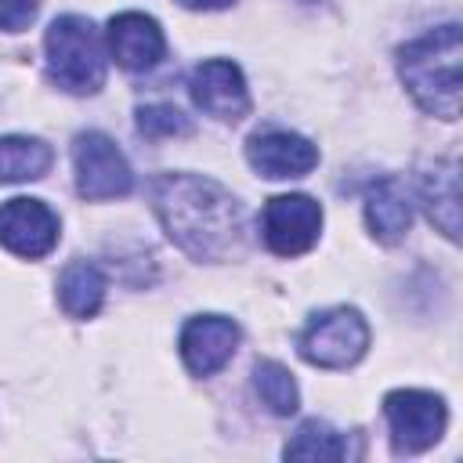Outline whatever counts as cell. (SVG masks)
<instances>
[{"label":"cell","mask_w":463,"mask_h":463,"mask_svg":"<svg viewBox=\"0 0 463 463\" xmlns=\"http://www.w3.org/2000/svg\"><path fill=\"white\" fill-rule=\"evenodd\" d=\"M152 210L166 235L195 260H221L239 246L242 206L228 188L199 174H159Z\"/></svg>","instance_id":"1"},{"label":"cell","mask_w":463,"mask_h":463,"mask_svg":"<svg viewBox=\"0 0 463 463\" xmlns=\"http://www.w3.org/2000/svg\"><path fill=\"white\" fill-rule=\"evenodd\" d=\"M459 54L463 40L456 22L438 25L398 51V76L412 101L449 123L459 116Z\"/></svg>","instance_id":"2"},{"label":"cell","mask_w":463,"mask_h":463,"mask_svg":"<svg viewBox=\"0 0 463 463\" xmlns=\"http://www.w3.org/2000/svg\"><path fill=\"white\" fill-rule=\"evenodd\" d=\"M47 76L69 94H98L105 83V51L98 29L80 14H61L43 36Z\"/></svg>","instance_id":"3"},{"label":"cell","mask_w":463,"mask_h":463,"mask_svg":"<svg viewBox=\"0 0 463 463\" xmlns=\"http://www.w3.org/2000/svg\"><path fill=\"white\" fill-rule=\"evenodd\" d=\"M300 358L322 369H347L354 365L365 347H369V326L354 307H329L322 315H315L300 340Z\"/></svg>","instance_id":"4"},{"label":"cell","mask_w":463,"mask_h":463,"mask_svg":"<svg viewBox=\"0 0 463 463\" xmlns=\"http://www.w3.org/2000/svg\"><path fill=\"white\" fill-rule=\"evenodd\" d=\"M72 166L83 199H119L134 184L130 163L123 159L116 141L101 130H87L72 141Z\"/></svg>","instance_id":"5"},{"label":"cell","mask_w":463,"mask_h":463,"mask_svg":"<svg viewBox=\"0 0 463 463\" xmlns=\"http://www.w3.org/2000/svg\"><path fill=\"white\" fill-rule=\"evenodd\" d=\"M383 416L391 427V441L398 452H423L430 449L445 430V402L430 391L398 387L383 398Z\"/></svg>","instance_id":"6"},{"label":"cell","mask_w":463,"mask_h":463,"mask_svg":"<svg viewBox=\"0 0 463 463\" xmlns=\"http://www.w3.org/2000/svg\"><path fill=\"white\" fill-rule=\"evenodd\" d=\"M322 232V206L311 195H275L264 203L260 235L271 253L297 257L318 242Z\"/></svg>","instance_id":"7"},{"label":"cell","mask_w":463,"mask_h":463,"mask_svg":"<svg viewBox=\"0 0 463 463\" xmlns=\"http://www.w3.org/2000/svg\"><path fill=\"white\" fill-rule=\"evenodd\" d=\"M58 242V217L40 199H7L0 206V246H7L18 257H47Z\"/></svg>","instance_id":"8"},{"label":"cell","mask_w":463,"mask_h":463,"mask_svg":"<svg viewBox=\"0 0 463 463\" xmlns=\"http://www.w3.org/2000/svg\"><path fill=\"white\" fill-rule=\"evenodd\" d=\"M188 94L213 119H242L246 109H250L246 80H242L239 65L228 61V58L199 61L188 76Z\"/></svg>","instance_id":"9"},{"label":"cell","mask_w":463,"mask_h":463,"mask_svg":"<svg viewBox=\"0 0 463 463\" xmlns=\"http://www.w3.org/2000/svg\"><path fill=\"white\" fill-rule=\"evenodd\" d=\"M246 159L260 177L286 181L311 174L318 163V148L293 130H260L246 141Z\"/></svg>","instance_id":"10"},{"label":"cell","mask_w":463,"mask_h":463,"mask_svg":"<svg viewBox=\"0 0 463 463\" xmlns=\"http://www.w3.org/2000/svg\"><path fill=\"white\" fill-rule=\"evenodd\" d=\"M239 344V326L224 315H195L181 329V358L192 376L217 373Z\"/></svg>","instance_id":"11"},{"label":"cell","mask_w":463,"mask_h":463,"mask_svg":"<svg viewBox=\"0 0 463 463\" xmlns=\"http://www.w3.org/2000/svg\"><path fill=\"white\" fill-rule=\"evenodd\" d=\"M109 51L116 58V65H123L127 72H145L152 65H159L163 51H166V40H163V29L156 18L141 14V11H123L109 22Z\"/></svg>","instance_id":"12"},{"label":"cell","mask_w":463,"mask_h":463,"mask_svg":"<svg viewBox=\"0 0 463 463\" xmlns=\"http://www.w3.org/2000/svg\"><path fill=\"white\" fill-rule=\"evenodd\" d=\"M420 203L430 224L445 239H459V166L456 159H434L420 174Z\"/></svg>","instance_id":"13"},{"label":"cell","mask_w":463,"mask_h":463,"mask_svg":"<svg viewBox=\"0 0 463 463\" xmlns=\"http://www.w3.org/2000/svg\"><path fill=\"white\" fill-rule=\"evenodd\" d=\"M365 224L387 246L405 239V232L412 224V203H409V192L398 177H380V181L369 184V192H365Z\"/></svg>","instance_id":"14"},{"label":"cell","mask_w":463,"mask_h":463,"mask_svg":"<svg viewBox=\"0 0 463 463\" xmlns=\"http://www.w3.org/2000/svg\"><path fill=\"white\" fill-rule=\"evenodd\" d=\"M105 289H109V282L98 271V264H90V260H72L58 279V300H61L65 315H72V318L98 315Z\"/></svg>","instance_id":"15"},{"label":"cell","mask_w":463,"mask_h":463,"mask_svg":"<svg viewBox=\"0 0 463 463\" xmlns=\"http://www.w3.org/2000/svg\"><path fill=\"white\" fill-rule=\"evenodd\" d=\"M51 148L40 137H0V184L36 181L51 170Z\"/></svg>","instance_id":"16"},{"label":"cell","mask_w":463,"mask_h":463,"mask_svg":"<svg viewBox=\"0 0 463 463\" xmlns=\"http://www.w3.org/2000/svg\"><path fill=\"white\" fill-rule=\"evenodd\" d=\"M347 452V438L322 420L300 423V430L286 445V459H344Z\"/></svg>","instance_id":"17"},{"label":"cell","mask_w":463,"mask_h":463,"mask_svg":"<svg viewBox=\"0 0 463 463\" xmlns=\"http://www.w3.org/2000/svg\"><path fill=\"white\" fill-rule=\"evenodd\" d=\"M253 387H257L260 402H264L275 416L297 412L300 394H297V380H293V373H289L286 365H279V362H271V358L257 362V365H253Z\"/></svg>","instance_id":"18"},{"label":"cell","mask_w":463,"mask_h":463,"mask_svg":"<svg viewBox=\"0 0 463 463\" xmlns=\"http://www.w3.org/2000/svg\"><path fill=\"white\" fill-rule=\"evenodd\" d=\"M137 130L148 137H181V134H192V123L174 105H145L137 112Z\"/></svg>","instance_id":"19"},{"label":"cell","mask_w":463,"mask_h":463,"mask_svg":"<svg viewBox=\"0 0 463 463\" xmlns=\"http://www.w3.org/2000/svg\"><path fill=\"white\" fill-rule=\"evenodd\" d=\"M40 11V0H0V29L22 33Z\"/></svg>","instance_id":"20"},{"label":"cell","mask_w":463,"mask_h":463,"mask_svg":"<svg viewBox=\"0 0 463 463\" xmlns=\"http://www.w3.org/2000/svg\"><path fill=\"white\" fill-rule=\"evenodd\" d=\"M177 4L188 7V11H221L228 4H235V0H177Z\"/></svg>","instance_id":"21"}]
</instances>
